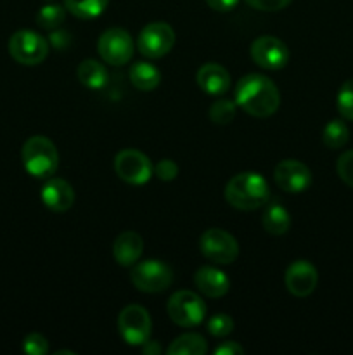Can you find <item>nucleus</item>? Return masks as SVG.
Wrapping results in <instances>:
<instances>
[{"label":"nucleus","instance_id":"nucleus-1","mask_svg":"<svg viewBox=\"0 0 353 355\" xmlns=\"http://www.w3.org/2000/svg\"><path fill=\"white\" fill-rule=\"evenodd\" d=\"M235 104L251 116L269 118L279 110V89L269 76L251 73L235 85Z\"/></svg>","mask_w":353,"mask_h":355},{"label":"nucleus","instance_id":"nucleus-2","mask_svg":"<svg viewBox=\"0 0 353 355\" xmlns=\"http://www.w3.org/2000/svg\"><path fill=\"white\" fill-rule=\"evenodd\" d=\"M225 200L237 210H258L270 201L269 182L260 173H237L225 186Z\"/></svg>","mask_w":353,"mask_h":355},{"label":"nucleus","instance_id":"nucleus-3","mask_svg":"<svg viewBox=\"0 0 353 355\" xmlns=\"http://www.w3.org/2000/svg\"><path fill=\"white\" fill-rule=\"evenodd\" d=\"M23 166L31 177L47 179L54 175L59 166V155L54 142L44 135H33L28 139L21 149Z\"/></svg>","mask_w":353,"mask_h":355},{"label":"nucleus","instance_id":"nucleus-4","mask_svg":"<svg viewBox=\"0 0 353 355\" xmlns=\"http://www.w3.org/2000/svg\"><path fill=\"white\" fill-rule=\"evenodd\" d=\"M9 54L16 62L24 66H37L48 54V42L31 30H19L9 38Z\"/></svg>","mask_w":353,"mask_h":355},{"label":"nucleus","instance_id":"nucleus-5","mask_svg":"<svg viewBox=\"0 0 353 355\" xmlns=\"http://www.w3.org/2000/svg\"><path fill=\"white\" fill-rule=\"evenodd\" d=\"M170 319L180 328H194L204 321L206 304L194 291H176L166 305Z\"/></svg>","mask_w":353,"mask_h":355},{"label":"nucleus","instance_id":"nucleus-6","mask_svg":"<svg viewBox=\"0 0 353 355\" xmlns=\"http://www.w3.org/2000/svg\"><path fill=\"white\" fill-rule=\"evenodd\" d=\"M130 279L134 286L144 293H159L172 286L173 272L166 263L145 260L132 269Z\"/></svg>","mask_w":353,"mask_h":355},{"label":"nucleus","instance_id":"nucleus-7","mask_svg":"<svg viewBox=\"0 0 353 355\" xmlns=\"http://www.w3.org/2000/svg\"><path fill=\"white\" fill-rule=\"evenodd\" d=\"M151 315L141 305H128L118 315V331L128 345H144L151 336Z\"/></svg>","mask_w":353,"mask_h":355},{"label":"nucleus","instance_id":"nucleus-8","mask_svg":"<svg viewBox=\"0 0 353 355\" xmlns=\"http://www.w3.org/2000/svg\"><path fill=\"white\" fill-rule=\"evenodd\" d=\"M134 38L130 37L127 30L123 28H109L104 31L97 42V51L100 58L113 66L127 64L134 55Z\"/></svg>","mask_w":353,"mask_h":355},{"label":"nucleus","instance_id":"nucleus-9","mask_svg":"<svg viewBox=\"0 0 353 355\" xmlns=\"http://www.w3.org/2000/svg\"><path fill=\"white\" fill-rule=\"evenodd\" d=\"M175 45V33L168 23H149L137 37V49L142 55L159 59L168 54Z\"/></svg>","mask_w":353,"mask_h":355},{"label":"nucleus","instance_id":"nucleus-10","mask_svg":"<svg viewBox=\"0 0 353 355\" xmlns=\"http://www.w3.org/2000/svg\"><path fill=\"white\" fill-rule=\"evenodd\" d=\"M201 253L208 260L220 266L232 263L239 255V245L232 234L224 229H208L199 239Z\"/></svg>","mask_w":353,"mask_h":355},{"label":"nucleus","instance_id":"nucleus-11","mask_svg":"<svg viewBox=\"0 0 353 355\" xmlns=\"http://www.w3.org/2000/svg\"><path fill=\"white\" fill-rule=\"evenodd\" d=\"M114 170L121 180L134 186H142L152 177V163L144 153L137 149H123L114 158Z\"/></svg>","mask_w":353,"mask_h":355},{"label":"nucleus","instance_id":"nucleus-12","mask_svg":"<svg viewBox=\"0 0 353 355\" xmlns=\"http://www.w3.org/2000/svg\"><path fill=\"white\" fill-rule=\"evenodd\" d=\"M251 58L265 69H282L289 61V49L279 38L265 35L251 44Z\"/></svg>","mask_w":353,"mask_h":355},{"label":"nucleus","instance_id":"nucleus-13","mask_svg":"<svg viewBox=\"0 0 353 355\" xmlns=\"http://www.w3.org/2000/svg\"><path fill=\"white\" fill-rule=\"evenodd\" d=\"M273 180L286 193H303L311 184V172L298 159H282L273 170Z\"/></svg>","mask_w":353,"mask_h":355},{"label":"nucleus","instance_id":"nucleus-14","mask_svg":"<svg viewBox=\"0 0 353 355\" xmlns=\"http://www.w3.org/2000/svg\"><path fill=\"white\" fill-rule=\"evenodd\" d=\"M317 269L305 260L291 263L286 269V276H284L287 291L298 298H305L314 293V290L317 288Z\"/></svg>","mask_w":353,"mask_h":355},{"label":"nucleus","instance_id":"nucleus-15","mask_svg":"<svg viewBox=\"0 0 353 355\" xmlns=\"http://www.w3.org/2000/svg\"><path fill=\"white\" fill-rule=\"evenodd\" d=\"M40 196L45 207L57 214L69 210L75 203V191H73L71 184L66 182L64 179L47 180L45 186L42 187Z\"/></svg>","mask_w":353,"mask_h":355},{"label":"nucleus","instance_id":"nucleus-16","mask_svg":"<svg viewBox=\"0 0 353 355\" xmlns=\"http://www.w3.org/2000/svg\"><path fill=\"white\" fill-rule=\"evenodd\" d=\"M194 283L201 293L210 298L224 297L230 290V279H228L227 274L221 272L217 267L210 266L197 269V272L194 274Z\"/></svg>","mask_w":353,"mask_h":355},{"label":"nucleus","instance_id":"nucleus-17","mask_svg":"<svg viewBox=\"0 0 353 355\" xmlns=\"http://www.w3.org/2000/svg\"><path fill=\"white\" fill-rule=\"evenodd\" d=\"M197 85L210 96H221L230 89V75L224 66L217 62H206L196 75Z\"/></svg>","mask_w":353,"mask_h":355},{"label":"nucleus","instance_id":"nucleus-18","mask_svg":"<svg viewBox=\"0 0 353 355\" xmlns=\"http://www.w3.org/2000/svg\"><path fill=\"white\" fill-rule=\"evenodd\" d=\"M142 252H144V241L134 231L121 232L113 245L114 260L123 267L135 266L141 259Z\"/></svg>","mask_w":353,"mask_h":355},{"label":"nucleus","instance_id":"nucleus-19","mask_svg":"<svg viewBox=\"0 0 353 355\" xmlns=\"http://www.w3.org/2000/svg\"><path fill=\"white\" fill-rule=\"evenodd\" d=\"M262 225L269 234H286L291 227L289 211H287L280 203H270L269 207H266V210L263 211Z\"/></svg>","mask_w":353,"mask_h":355},{"label":"nucleus","instance_id":"nucleus-20","mask_svg":"<svg viewBox=\"0 0 353 355\" xmlns=\"http://www.w3.org/2000/svg\"><path fill=\"white\" fill-rule=\"evenodd\" d=\"M130 80L135 89L142 90V92H149V90H154L159 85L161 73L156 66L149 64L145 61H138L130 68Z\"/></svg>","mask_w":353,"mask_h":355},{"label":"nucleus","instance_id":"nucleus-21","mask_svg":"<svg viewBox=\"0 0 353 355\" xmlns=\"http://www.w3.org/2000/svg\"><path fill=\"white\" fill-rule=\"evenodd\" d=\"M76 76L87 89H102L107 83V69L96 59H85L80 62Z\"/></svg>","mask_w":353,"mask_h":355},{"label":"nucleus","instance_id":"nucleus-22","mask_svg":"<svg viewBox=\"0 0 353 355\" xmlns=\"http://www.w3.org/2000/svg\"><path fill=\"white\" fill-rule=\"evenodd\" d=\"M208 350L206 340L197 333H187L170 343L166 354L170 355H204Z\"/></svg>","mask_w":353,"mask_h":355},{"label":"nucleus","instance_id":"nucleus-23","mask_svg":"<svg viewBox=\"0 0 353 355\" xmlns=\"http://www.w3.org/2000/svg\"><path fill=\"white\" fill-rule=\"evenodd\" d=\"M109 0H64V6L73 16L80 19H93L100 16Z\"/></svg>","mask_w":353,"mask_h":355},{"label":"nucleus","instance_id":"nucleus-24","mask_svg":"<svg viewBox=\"0 0 353 355\" xmlns=\"http://www.w3.org/2000/svg\"><path fill=\"white\" fill-rule=\"evenodd\" d=\"M350 130L343 120H331L324 128L322 141L329 149H339L348 142Z\"/></svg>","mask_w":353,"mask_h":355},{"label":"nucleus","instance_id":"nucleus-25","mask_svg":"<svg viewBox=\"0 0 353 355\" xmlns=\"http://www.w3.org/2000/svg\"><path fill=\"white\" fill-rule=\"evenodd\" d=\"M66 17V10L57 3H48L44 6L37 12V24L44 30H55L62 24Z\"/></svg>","mask_w":353,"mask_h":355},{"label":"nucleus","instance_id":"nucleus-26","mask_svg":"<svg viewBox=\"0 0 353 355\" xmlns=\"http://www.w3.org/2000/svg\"><path fill=\"white\" fill-rule=\"evenodd\" d=\"M235 106H237V104L232 103V101L228 99L217 101V103L211 104L210 107V120L217 125L230 123L235 116Z\"/></svg>","mask_w":353,"mask_h":355},{"label":"nucleus","instance_id":"nucleus-27","mask_svg":"<svg viewBox=\"0 0 353 355\" xmlns=\"http://www.w3.org/2000/svg\"><path fill=\"white\" fill-rule=\"evenodd\" d=\"M338 110L345 120L353 121V78L343 83L339 89Z\"/></svg>","mask_w":353,"mask_h":355},{"label":"nucleus","instance_id":"nucleus-28","mask_svg":"<svg viewBox=\"0 0 353 355\" xmlns=\"http://www.w3.org/2000/svg\"><path fill=\"white\" fill-rule=\"evenodd\" d=\"M210 335L217 336V338H221V336L230 335L232 329H234V321H232L230 315L227 314H217L208 321L206 324Z\"/></svg>","mask_w":353,"mask_h":355},{"label":"nucleus","instance_id":"nucleus-29","mask_svg":"<svg viewBox=\"0 0 353 355\" xmlns=\"http://www.w3.org/2000/svg\"><path fill=\"white\" fill-rule=\"evenodd\" d=\"M23 350L30 355H45L48 352V342L40 333H30L23 340Z\"/></svg>","mask_w":353,"mask_h":355},{"label":"nucleus","instance_id":"nucleus-30","mask_svg":"<svg viewBox=\"0 0 353 355\" xmlns=\"http://www.w3.org/2000/svg\"><path fill=\"white\" fill-rule=\"evenodd\" d=\"M338 175L341 177L343 182L346 186L353 187V149L352 151H346L339 156L338 159Z\"/></svg>","mask_w":353,"mask_h":355},{"label":"nucleus","instance_id":"nucleus-31","mask_svg":"<svg viewBox=\"0 0 353 355\" xmlns=\"http://www.w3.org/2000/svg\"><path fill=\"white\" fill-rule=\"evenodd\" d=\"M291 2L293 0H246L248 6H251L256 10H263V12H275V10H280L286 6H289Z\"/></svg>","mask_w":353,"mask_h":355},{"label":"nucleus","instance_id":"nucleus-32","mask_svg":"<svg viewBox=\"0 0 353 355\" xmlns=\"http://www.w3.org/2000/svg\"><path fill=\"white\" fill-rule=\"evenodd\" d=\"M154 172L158 175V179L161 180H173L179 175V166L172 159H161L158 165L154 166Z\"/></svg>","mask_w":353,"mask_h":355},{"label":"nucleus","instance_id":"nucleus-33","mask_svg":"<svg viewBox=\"0 0 353 355\" xmlns=\"http://www.w3.org/2000/svg\"><path fill=\"white\" fill-rule=\"evenodd\" d=\"M242 347L235 342H224L215 349V355H242Z\"/></svg>","mask_w":353,"mask_h":355},{"label":"nucleus","instance_id":"nucleus-34","mask_svg":"<svg viewBox=\"0 0 353 355\" xmlns=\"http://www.w3.org/2000/svg\"><path fill=\"white\" fill-rule=\"evenodd\" d=\"M237 2L239 0H206L208 6L213 10H218V12H228V10L237 6Z\"/></svg>","mask_w":353,"mask_h":355},{"label":"nucleus","instance_id":"nucleus-35","mask_svg":"<svg viewBox=\"0 0 353 355\" xmlns=\"http://www.w3.org/2000/svg\"><path fill=\"white\" fill-rule=\"evenodd\" d=\"M142 350H144V354L158 355L159 352H161V347H159L158 342H151V340H147V342L142 345Z\"/></svg>","mask_w":353,"mask_h":355}]
</instances>
